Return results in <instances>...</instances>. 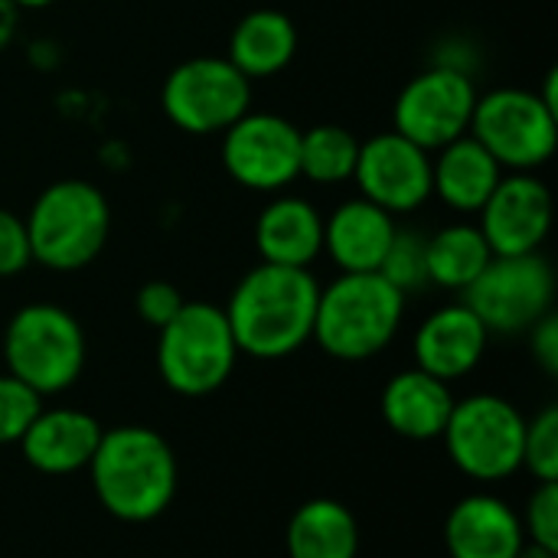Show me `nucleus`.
Instances as JSON below:
<instances>
[{
	"mask_svg": "<svg viewBox=\"0 0 558 558\" xmlns=\"http://www.w3.org/2000/svg\"><path fill=\"white\" fill-rule=\"evenodd\" d=\"M320 284L311 268L258 262L232 291L226 320L239 353L252 360H284L314 337Z\"/></svg>",
	"mask_w": 558,
	"mask_h": 558,
	"instance_id": "nucleus-1",
	"label": "nucleus"
},
{
	"mask_svg": "<svg viewBox=\"0 0 558 558\" xmlns=\"http://www.w3.org/2000/svg\"><path fill=\"white\" fill-rule=\"evenodd\" d=\"M98 504L121 523H150L177 497V458L167 438L144 425L101 432L88 461Z\"/></svg>",
	"mask_w": 558,
	"mask_h": 558,
	"instance_id": "nucleus-2",
	"label": "nucleus"
},
{
	"mask_svg": "<svg viewBox=\"0 0 558 558\" xmlns=\"http://www.w3.org/2000/svg\"><path fill=\"white\" fill-rule=\"evenodd\" d=\"M402 314L405 298L379 271H343L337 281L320 288L311 340H317L333 360L363 363L396 340Z\"/></svg>",
	"mask_w": 558,
	"mask_h": 558,
	"instance_id": "nucleus-3",
	"label": "nucleus"
},
{
	"mask_svg": "<svg viewBox=\"0 0 558 558\" xmlns=\"http://www.w3.org/2000/svg\"><path fill=\"white\" fill-rule=\"evenodd\" d=\"M26 235L33 262L49 271L88 268L111 232V206L88 180L49 183L26 213Z\"/></svg>",
	"mask_w": 558,
	"mask_h": 558,
	"instance_id": "nucleus-4",
	"label": "nucleus"
},
{
	"mask_svg": "<svg viewBox=\"0 0 558 558\" xmlns=\"http://www.w3.org/2000/svg\"><path fill=\"white\" fill-rule=\"evenodd\" d=\"M157 333V369L177 396H209L232 376L239 347L222 307L209 301H186Z\"/></svg>",
	"mask_w": 558,
	"mask_h": 558,
	"instance_id": "nucleus-5",
	"label": "nucleus"
},
{
	"mask_svg": "<svg viewBox=\"0 0 558 558\" xmlns=\"http://www.w3.org/2000/svg\"><path fill=\"white\" fill-rule=\"evenodd\" d=\"M7 373L36 396H56L75 386L85 369V333L59 304H26L3 330Z\"/></svg>",
	"mask_w": 558,
	"mask_h": 558,
	"instance_id": "nucleus-6",
	"label": "nucleus"
},
{
	"mask_svg": "<svg viewBox=\"0 0 558 558\" xmlns=\"http://www.w3.org/2000/svg\"><path fill=\"white\" fill-rule=\"evenodd\" d=\"M468 134L504 167V173H533L556 154L558 105L543 92L494 88L477 95Z\"/></svg>",
	"mask_w": 558,
	"mask_h": 558,
	"instance_id": "nucleus-7",
	"label": "nucleus"
},
{
	"mask_svg": "<svg viewBox=\"0 0 558 558\" xmlns=\"http://www.w3.org/2000/svg\"><path fill=\"white\" fill-rule=\"evenodd\" d=\"M523 432L526 418L513 402L481 392L454 402L441 438L461 474L490 484L523 468Z\"/></svg>",
	"mask_w": 558,
	"mask_h": 558,
	"instance_id": "nucleus-8",
	"label": "nucleus"
},
{
	"mask_svg": "<svg viewBox=\"0 0 558 558\" xmlns=\"http://www.w3.org/2000/svg\"><path fill=\"white\" fill-rule=\"evenodd\" d=\"M160 108L186 134H222L252 111V82L226 56H193L163 78Z\"/></svg>",
	"mask_w": 558,
	"mask_h": 558,
	"instance_id": "nucleus-9",
	"label": "nucleus"
},
{
	"mask_svg": "<svg viewBox=\"0 0 558 558\" xmlns=\"http://www.w3.org/2000/svg\"><path fill=\"white\" fill-rule=\"evenodd\" d=\"M461 301L481 317L487 333H526L553 314L556 271L539 255H494Z\"/></svg>",
	"mask_w": 558,
	"mask_h": 558,
	"instance_id": "nucleus-10",
	"label": "nucleus"
},
{
	"mask_svg": "<svg viewBox=\"0 0 558 558\" xmlns=\"http://www.w3.org/2000/svg\"><path fill=\"white\" fill-rule=\"evenodd\" d=\"M474 105L477 88L468 72L454 65H432L402 85L392 105V131L435 154L471 131Z\"/></svg>",
	"mask_w": 558,
	"mask_h": 558,
	"instance_id": "nucleus-11",
	"label": "nucleus"
},
{
	"mask_svg": "<svg viewBox=\"0 0 558 558\" xmlns=\"http://www.w3.org/2000/svg\"><path fill=\"white\" fill-rule=\"evenodd\" d=\"M222 167L245 190H288L301 177L298 124L271 111H245L222 131Z\"/></svg>",
	"mask_w": 558,
	"mask_h": 558,
	"instance_id": "nucleus-12",
	"label": "nucleus"
},
{
	"mask_svg": "<svg viewBox=\"0 0 558 558\" xmlns=\"http://www.w3.org/2000/svg\"><path fill=\"white\" fill-rule=\"evenodd\" d=\"M353 180L363 199L392 216H405L432 199V154L399 131H383L360 141Z\"/></svg>",
	"mask_w": 558,
	"mask_h": 558,
	"instance_id": "nucleus-13",
	"label": "nucleus"
},
{
	"mask_svg": "<svg viewBox=\"0 0 558 558\" xmlns=\"http://www.w3.org/2000/svg\"><path fill=\"white\" fill-rule=\"evenodd\" d=\"M477 216L494 255H530L553 229V193L533 173H504Z\"/></svg>",
	"mask_w": 558,
	"mask_h": 558,
	"instance_id": "nucleus-14",
	"label": "nucleus"
},
{
	"mask_svg": "<svg viewBox=\"0 0 558 558\" xmlns=\"http://www.w3.org/2000/svg\"><path fill=\"white\" fill-rule=\"evenodd\" d=\"M487 340H490L487 327L464 301L438 307L415 330V340H412L415 366L435 379L454 383L474 373V366L487 353Z\"/></svg>",
	"mask_w": 558,
	"mask_h": 558,
	"instance_id": "nucleus-15",
	"label": "nucleus"
},
{
	"mask_svg": "<svg viewBox=\"0 0 558 558\" xmlns=\"http://www.w3.org/2000/svg\"><path fill=\"white\" fill-rule=\"evenodd\" d=\"M445 546L451 558H517L526 546V533L510 504L494 494H471L451 507Z\"/></svg>",
	"mask_w": 558,
	"mask_h": 558,
	"instance_id": "nucleus-16",
	"label": "nucleus"
},
{
	"mask_svg": "<svg viewBox=\"0 0 558 558\" xmlns=\"http://www.w3.org/2000/svg\"><path fill=\"white\" fill-rule=\"evenodd\" d=\"M101 425L78 409H39L20 438L23 461L39 474H75L88 468L101 441Z\"/></svg>",
	"mask_w": 558,
	"mask_h": 558,
	"instance_id": "nucleus-17",
	"label": "nucleus"
},
{
	"mask_svg": "<svg viewBox=\"0 0 558 558\" xmlns=\"http://www.w3.org/2000/svg\"><path fill=\"white\" fill-rule=\"evenodd\" d=\"M396 229H399V222L392 213L356 196V199L340 203L324 219V252L347 275L379 271Z\"/></svg>",
	"mask_w": 558,
	"mask_h": 558,
	"instance_id": "nucleus-18",
	"label": "nucleus"
},
{
	"mask_svg": "<svg viewBox=\"0 0 558 558\" xmlns=\"http://www.w3.org/2000/svg\"><path fill=\"white\" fill-rule=\"evenodd\" d=\"M255 248L268 265L311 268L324 252V216L304 196H275L255 219Z\"/></svg>",
	"mask_w": 558,
	"mask_h": 558,
	"instance_id": "nucleus-19",
	"label": "nucleus"
},
{
	"mask_svg": "<svg viewBox=\"0 0 558 558\" xmlns=\"http://www.w3.org/2000/svg\"><path fill=\"white\" fill-rule=\"evenodd\" d=\"M451 409H454L451 383L435 379L418 366L396 373L383 389V418L399 438L409 441L441 438Z\"/></svg>",
	"mask_w": 558,
	"mask_h": 558,
	"instance_id": "nucleus-20",
	"label": "nucleus"
},
{
	"mask_svg": "<svg viewBox=\"0 0 558 558\" xmlns=\"http://www.w3.org/2000/svg\"><path fill=\"white\" fill-rule=\"evenodd\" d=\"M500 180L504 167L471 134L432 154V196L461 216H477Z\"/></svg>",
	"mask_w": 558,
	"mask_h": 558,
	"instance_id": "nucleus-21",
	"label": "nucleus"
},
{
	"mask_svg": "<svg viewBox=\"0 0 558 558\" xmlns=\"http://www.w3.org/2000/svg\"><path fill=\"white\" fill-rule=\"evenodd\" d=\"M298 52V26L288 13L262 7L245 13L229 36V62L248 78H271L291 65Z\"/></svg>",
	"mask_w": 558,
	"mask_h": 558,
	"instance_id": "nucleus-22",
	"label": "nucleus"
},
{
	"mask_svg": "<svg viewBox=\"0 0 558 558\" xmlns=\"http://www.w3.org/2000/svg\"><path fill=\"white\" fill-rule=\"evenodd\" d=\"M288 558H356L360 526L350 507L317 497L298 507L284 533Z\"/></svg>",
	"mask_w": 558,
	"mask_h": 558,
	"instance_id": "nucleus-23",
	"label": "nucleus"
},
{
	"mask_svg": "<svg viewBox=\"0 0 558 558\" xmlns=\"http://www.w3.org/2000/svg\"><path fill=\"white\" fill-rule=\"evenodd\" d=\"M428 284L464 294L490 265L494 252L477 222H451L428 235Z\"/></svg>",
	"mask_w": 558,
	"mask_h": 558,
	"instance_id": "nucleus-24",
	"label": "nucleus"
},
{
	"mask_svg": "<svg viewBox=\"0 0 558 558\" xmlns=\"http://www.w3.org/2000/svg\"><path fill=\"white\" fill-rule=\"evenodd\" d=\"M360 137L343 124H314L301 131V177L324 186L353 180Z\"/></svg>",
	"mask_w": 558,
	"mask_h": 558,
	"instance_id": "nucleus-25",
	"label": "nucleus"
},
{
	"mask_svg": "<svg viewBox=\"0 0 558 558\" xmlns=\"http://www.w3.org/2000/svg\"><path fill=\"white\" fill-rule=\"evenodd\" d=\"M428 235L418 232V229H405L399 226L392 242H389V252L379 265V275L402 294H415V291H425L428 288Z\"/></svg>",
	"mask_w": 558,
	"mask_h": 558,
	"instance_id": "nucleus-26",
	"label": "nucleus"
},
{
	"mask_svg": "<svg viewBox=\"0 0 558 558\" xmlns=\"http://www.w3.org/2000/svg\"><path fill=\"white\" fill-rule=\"evenodd\" d=\"M523 468L539 484L558 481V409L546 405L539 415L526 418L523 432Z\"/></svg>",
	"mask_w": 558,
	"mask_h": 558,
	"instance_id": "nucleus-27",
	"label": "nucleus"
},
{
	"mask_svg": "<svg viewBox=\"0 0 558 558\" xmlns=\"http://www.w3.org/2000/svg\"><path fill=\"white\" fill-rule=\"evenodd\" d=\"M43 396H36L26 383L3 373L0 376V445H20L29 422L39 415Z\"/></svg>",
	"mask_w": 558,
	"mask_h": 558,
	"instance_id": "nucleus-28",
	"label": "nucleus"
},
{
	"mask_svg": "<svg viewBox=\"0 0 558 558\" xmlns=\"http://www.w3.org/2000/svg\"><path fill=\"white\" fill-rule=\"evenodd\" d=\"M526 543L558 553V484H539L520 517Z\"/></svg>",
	"mask_w": 558,
	"mask_h": 558,
	"instance_id": "nucleus-29",
	"label": "nucleus"
},
{
	"mask_svg": "<svg viewBox=\"0 0 558 558\" xmlns=\"http://www.w3.org/2000/svg\"><path fill=\"white\" fill-rule=\"evenodd\" d=\"M183 304H186V298H183L180 288L170 284V281H147V284H141L137 294H134V311H137V317H141L144 324H150L154 330L167 327V324L180 314Z\"/></svg>",
	"mask_w": 558,
	"mask_h": 558,
	"instance_id": "nucleus-30",
	"label": "nucleus"
},
{
	"mask_svg": "<svg viewBox=\"0 0 558 558\" xmlns=\"http://www.w3.org/2000/svg\"><path fill=\"white\" fill-rule=\"evenodd\" d=\"M33 265L26 222L0 206V278H13Z\"/></svg>",
	"mask_w": 558,
	"mask_h": 558,
	"instance_id": "nucleus-31",
	"label": "nucleus"
},
{
	"mask_svg": "<svg viewBox=\"0 0 558 558\" xmlns=\"http://www.w3.org/2000/svg\"><path fill=\"white\" fill-rule=\"evenodd\" d=\"M530 350H533V360L539 363V369L546 376H558V317L556 314H546L543 320H536L530 330Z\"/></svg>",
	"mask_w": 558,
	"mask_h": 558,
	"instance_id": "nucleus-32",
	"label": "nucleus"
},
{
	"mask_svg": "<svg viewBox=\"0 0 558 558\" xmlns=\"http://www.w3.org/2000/svg\"><path fill=\"white\" fill-rule=\"evenodd\" d=\"M517 558H558V553H553V549H543V546H533V543H526V546L520 549V556Z\"/></svg>",
	"mask_w": 558,
	"mask_h": 558,
	"instance_id": "nucleus-33",
	"label": "nucleus"
},
{
	"mask_svg": "<svg viewBox=\"0 0 558 558\" xmlns=\"http://www.w3.org/2000/svg\"><path fill=\"white\" fill-rule=\"evenodd\" d=\"M16 7H26V10H43V7H52L56 0H10Z\"/></svg>",
	"mask_w": 558,
	"mask_h": 558,
	"instance_id": "nucleus-34",
	"label": "nucleus"
}]
</instances>
